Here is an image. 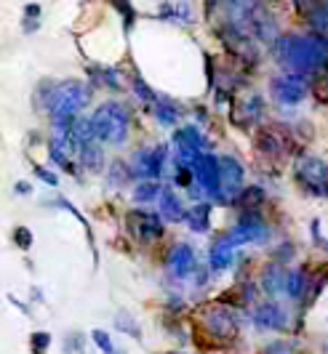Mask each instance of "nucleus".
<instances>
[{"label":"nucleus","instance_id":"obj_37","mask_svg":"<svg viewBox=\"0 0 328 354\" xmlns=\"http://www.w3.org/2000/svg\"><path fill=\"white\" fill-rule=\"evenodd\" d=\"M158 17H161V19H174V17H176V6H171V3H161V6H158Z\"/></svg>","mask_w":328,"mask_h":354},{"label":"nucleus","instance_id":"obj_20","mask_svg":"<svg viewBox=\"0 0 328 354\" xmlns=\"http://www.w3.org/2000/svg\"><path fill=\"white\" fill-rule=\"evenodd\" d=\"M307 288H310V277H307V269L304 266H296L289 272L286 277V296L291 301H302L307 296Z\"/></svg>","mask_w":328,"mask_h":354},{"label":"nucleus","instance_id":"obj_11","mask_svg":"<svg viewBox=\"0 0 328 354\" xmlns=\"http://www.w3.org/2000/svg\"><path fill=\"white\" fill-rule=\"evenodd\" d=\"M203 325H206V330L211 333V336L217 338H233L237 333V328H240V319L233 309H227V306H208L206 309V315H203Z\"/></svg>","mask_w":328,"mask_h":354},{"label":"nucleus","instance_id":"obj_18","mask_svg":"<svg viewBox=\"0 0 328 354\" xmlns=\"http://www.w3.org/2000/svg\"><path fill=\"white\" fill-rule=\"evenodd\" d=\"M256 147H259V152H264V155H280V152L289 149V142L283 139V133H280L277 128H262V131L256 133Z\"/></svg>","mask_w":328,"mask_h":354},{"label":"nucleus","instance_id":"obj_2","mask_svg":"<svg viewBox=\"0 0 328 354\" xmlns=\"http://www.w3.org/2000/svg\"><path fill=\"white\" fill-rule=\"evenodd\" d=\"M89 99H91V88L86 83H78V80L62 83L54 109L48 112L51 128L54 131H73V123L80 118V112L86 109Z\"/></svg>","mask_w":328,"mask_h":354},{"label":"nucleus","instance_id":"obj_14","mask_svg":"<svg viewBox=\"0 0 328 354\" xmlns=\"http://www.w3.org/2000/svg\"><path fill=\"white\" fill-rule=\"evenodd\" d=\"M221 165V184H224V197H227V205L240 195L243 189V181H246V168L237 162V158L233 155H221L219 158Z\"/></svg>","mask_w":328,"mask_h":354},{"label":"nucleus","instance_id":"obj_36","mask_svg":"<svg viewBox=\"0 0 328 354\" xmlns=\"http://www.w3.org/2000/svg\"><path fill=\"white\" fill-rule=\"evenodd\" d=\"M262 354H291V346L283 344V341H270V344L262 349Z\"/></svg>","mask_w":328,"mask_h":354},{"label":"nucleus","instance_id":"obj_9","mask_svg":"<svg viewBox=\"0 0 328 354\" xmlns=\"http://www.w3.org/2000/svg\"><path fill=\"white\" fill-rule=\"evenodd\" d=\"M293 176H296V181L310 192V195H326L328 189V168L323 160L318 158H302L299 162H296V168H293Z\"/></svg>","mask_w":328,"mask_h":354},{"label":"nucleus","instance_id":"obj_21","mask_svg":"<svg viewBox=\"0 0 328 354\" xmlns=\"http://www.w3.org/2000/svg\"><path fill=\"white\" fill-rule=\"evenodd\" d=\"M78 165L86 168V171H91V174H99V171L104 168V149H102V144L93 142V144L80 147V152H78Z\"/></svg>","mask_w":328,"mask_h":354},{"label":"nucleus","instance_id":"obj_17","mask_svg":"<svg viewBox=\"0 0 328 354\" xmlns=\"http://www.w3.org/2000/svg\"><path fill=\"white\" fill-rule=\"evenodd\" d=\"M158 203H161V218L168 221V224H179V221L187 218V208H184V203L171 187H165Z\"/></svg>","mask_w":328,"mask_h":354},{"label":"nucleus","instance_id":"obj_3","mask_svg":"<svg viewBox=\"0 0 328 354\" xmlns=\"http://www.w3.org/2000/svg\"><path fill=\"white\" fill-rule=\"evenodd\" d=\"M91 123L96 131L99 144H112L120 147L128 139V128H131V115L123 104L118 102H104L91 112Z\"/></svg>","mask_w":328,"mask_h":354},{"label":"nucleus","instance_id":"obj_40","mask_svg":"<svg viewBox=\"0 0 328 354\" xmlns=\"http://www.w3.org/2000/svg\"><path fill=\"white\" fill-rule=\"evenodd\" d=\"M37 27H40V21H35V19H24V24H21L24 32H35Z\"/></svg>","mask_w":328,"mask_h":354},{"label":"nucleus","instance_id":"obj_15","mask_svg":"<svg viewBox=\"0 0 328 354\" xmlns=\"http://www.w3.org/2000/svg\"><path fill=\"white\" fill-rule=\"evenodd\" d=\"M235 261V248L233 243L227 240V234H217L211 240V248H208V266L214 272H227Z\"/></svg>","mask_w":328,"mask_h":354},{"label":"nucleus","instance_id":"obj_34","mask_svg":"<svg viewBox=\"0 0 328 354\" xmlns=\"http://www.w3.org/2000/svg\"><path fill=\"white\" fill-rule=\"evenodd\" d=\"M91 338H93V344H96L104 354H115V346H112V341H109V336L104 333V330H99V328L91 330Z\"/></svg>","mask_w":328,"mask_h":354},{"label":"nucleus","instance_id":"obj_4","mask_svg":"<svg viewBox=\"0 0 328 354\" xmlns=\"http://www.w3.org/2000/svg\"><path fill=\"white\" fill-rule=\"evenodd\" d=\"M165 162H168V147L165 144H158V147H142L136 149L128 165L134 171V176L142 178V181H158L163 176Z\"/></svg>","mask_w":328,"mask_h":354},{"label":"nucleus","instance_id":"obj_7","mask_svg":"<svg viewBox=\"0 0 328 354\" xmlns=\"http://www.w3.org/2000/svg\"><path fill=\"white\" fill-rule=\"evenodd\" d=\"M192 174L195 181L201 184L208 195V203H219V205H227V197H224V184H221V165L219 158L206 152L195 165H192Z\"/></svg>","mask_w":328,"mask_h":354},{"label":"nucleus","instance_id":"obj_13","mask_svg":"<svg viewBox=\"0 0 328 354\" xmlns=\"http://www.w3.org/2000/svg\"><path fill=\"white\" fill-rule=\"evenodd\" d=\"M254 325L262 330H286L289 328V312L283 309L280 301L267 299V301L254 306Z\"/></svg>","mask_w":328,"mask_h":354},{"label":"nucleus","instance_id":"obj_16","mask_svg":"<svg viewBox=\"0 0 328 354\" xmlns=\"http://www.w3.org/2000/svg\"><path fill=\"white\" fill-rule=\"evenodd\" d=\"M286 272H283V266L273 261V264H267L262 269V290L270 296V299H277L280 293H286Z\"/></svg>","mask_w":328,"mask_h":354},{"label":"nucleus","instance_id":"obj_35","mask_svg":"<svg viewBox=\"0 0 328 354\" xmlns=\"http://www.w3.org/2000/svg\"><path fill=\"white\" fill-rule=\"evenodd\" d=\"M35 174H37V178H40L43 184H48V187H56V184H59V176L51 174L48 168H43V165H35Z\"/></svg>","mask_w":328,"mask_h":354},{"label":"nucleus","instance_id":"obj_12","mask_svg":"<svg viewBox=\"0 0 328 354\" xmlns=\"http://www.w3.org/2000/svg\"><path fill=\"white\" fill-rule=\"evenodd\" d=\"M165 269H168V274L174 277V280H187L190 274H192V269H195V250L190 243H174L171 250H168V259H165Z\"/></svg>","mask_w":328,"mask_h":354},{"label":"nucleus","instance_id":"obj_30","mask_svg":"<svg viewBox=\"0 0 328 354\" xmlns=\"http://www.w3.org/2000/svg\"><path fill=\"white\" fill-rule=\"evenodd\" d=\"M62 352H64V354H83V352H86V336H83L80 330L67 333V336H64V341H62Z\"/></svg>","mask_w":328,"mask_h":354},{"label":"nucleus","instance_id":"obj_27","mask_svg":"<svg viewBox=\"0 0 328 354\" xmlns=\"http://www.w3.org/2000/svg\"><path fill=\"white\" fill-rule=\"evenodd\" d=\"M163 195V187L158 184V181H139L136 187H134V200L136 203H152V200H161Z\"/></svg>","mask_w":328,"mask_h":354},{"label":"nucleus","instance_id":"obj_28","mask_svg":"<svg viewBox=\"0 0 328 354\" xmlns=\"http://www.w3.org/2000/svg\"><path fill=\"white\" fill-rule=\"evenodd\" d=\"M240 112L246 115V123H256V120L264 115V99H262L259 93H251V96L243 102Z\"/></svg>","mask_w":328,"mask_h":354},{"label":"nucleus","instance_id":"obj_8","mask_svg":"<svg viewBox=\"0 0 328 354\" xmlns=\"http://www.w3.org/2000/svg\"><path fill=\"white\" fill-rule=\"evenodd\" d=\"M270 93L277 104H299L307 93H310V86H307V77L302 75H291V72H280L270 80Z\"/></svg>","mask_w":328,"mask_h":354},{"label":"nucleus","instance_id":"obj_29","mask_svg":"<svg viewBox=\"0 0 328 354\" xmlns=\"http://www.w3.org/2000/svg\"><path fill=\"white\" fill-rule=\"evenodd\" d=\"M115 328L120 330V333H126V336H131V338H142V330H139V322L131 317L128 312H118L115 315Z\"/></svg>","mask_w":328,"mask_h":354},{"label":"nucleus","instance_id":"obj_38","mask_svg":"<svg viewBox=\"0 0 328 354\" xmlns=\"http://www.w3.org/2000/svg\"><path fill=\"white\" fill-rule=\"evenodd\" d=\"M40 11H43V8H40V6H35V3H30V6H24V19H40Z\"/></svg>","mask_w":328,"mask_h":354},{"label":"nucleus","instance_id":"obj_39","mask_svg":"<svg viewBox=\"0 0 328 354\" xmlns=\"http://www.w3.org/2000/svg\"><path fill=\"white\" fill-rule=\"evenodd\" d=\"M14 192H17V195H30L33 187H30V181H17V184H14Z\"/></svg>","mask_w":328,"mask_h":354},{"label":"nucleus","instance_id":"obj_22","mask_svg":"<svg viewBox=\"0 0 328 354\" xmlns=\"http://www.w3.org/2000/svg\"><path fill=\"white\" fill-rule=\"evenodd\" d=\"M211 203H201V205H192L190 211H187V218H184V224H187V230L195 232V234H203V232H208L211 227Z\"/></svg>","mask_w":328,"mask_h":354},{"label":"nucleus","instance_id":"obj_10","mask_svg":"<svg viewBox=\"0 0 328 354\" xmlns=\"http://www.w3.org/2000/svg\"><path fill=\"white\" fill-rule=\"evenodd\" d=\"M128 234L139 243H152L163 237V218L152 211H131L126 216Z\"/></svg>","mask_w":328,"mask_h":354},{"label":"nucleus","instance_id":"obj_41","mask_svg":"<svg viewBox=\"0 0 328 354\" xmlns=\"http://www.w3.org/2000/svg\"><path fill=\"white\" fill-rule=\"evenodd\" d=\"M320 248H323V250L328 253V240H323V245H320Z\"/></svg>","mask_w":328,"mask_h":354},{"label":"nucleus","instance_id":"obj_42","mask_svg":"<svg viewBox=\"0 0 328 354\" xmlns=\"http://www.w3.org/2000/svg\"><path fill=\"white\" fill-rule=\"evenodd\" d=\"M165 354H182V352H165Z\"/></svg>","mask_w":328,"mask_h":354},{"label":"nucleus","instance_id":"obj_26","mask_svg":"<svg viewBox=\"0 0 328 354\" xmlns=\"http://www.w3.org/2000/svg\"><path fill=\"white\" fill-rule=\"evenodd\" d=\"M131 178H136L134 171H131V165L123 162V160H112V165H109V171H107L109 184H112V187H126Z\"/></svg>","mask_w":328,"mask_h":354},{"label":"nucleus","instance_id":"obj_1","mask_svg":"<svg viewBox=\"0 0 328 354\" xmlns=\"http://www.w3.org/2000/svg\"><path fill=\"white\" fill-rule=\"evenodd\" d=\"M273 59L291 75H312L326 70L328 40L318 35H280L273 43Z\"/></svg>","mask_w":328,"mask_h":354},{"label":"nucleus","instance_id":"obj_33","mask_svg":"<svg viewBox=\"0 0 328 354\" xmlns=\"http://www.w3.org/2000/svg\"><path fill=\"white\" fill-rule=\"evenodd\" d=\"M14 243H17L21 250H30L33 248V232L27 230V227H17V230H14Z\"/></svg>","mask_w":328,"mask_h":354},{"label":"nucleus","instance_id":"obj_23","mask_svg":"<svg viewBox=\"0 0 328 354\" xmlns=\"http://www.w3.org/2000/svg\"><path fill=\"white\" fill-rule=\"evenodd\" d=\"M89 75L93 77V86H104L109 91H123L120 70H115V67H91Z\"/></svg>","mask_w":328,"mask_h":354},{"label":"nucleus","instance_id":"obj_19","mask_svg":"<svg viewBox=\"0 0 328 354\" xmlns=\"http://www.w3.org/2000/svg\"><path fill=\"white\" fill-rule=\"evenodd\" d=\"M59 88H62V83L40 80L35 93H33V104H35V109H40V112H51L56 104V96H59Z\"/></svg>","mask_w":328,"mask_h":354},{"label":"nucleus","instance_id":"obj_25","mask_svg":"<svg viewBox=\"0 0 328 354\" xmlns=\"http://www.w3.org/2000/svg\"><path fill=\"white\" fill-rule=\"evenodd\" d=\"M152 112H155V120L161 125H165V128H174V125L179 123V118H182V109L174 104H168V102H158V104L152 106Z\"/></svg>","mask_w":328,"mask_h":354},{"label":"nucleus","instance_id":"obj_32","mask_svg":"<svg viewBox=\"0 0 328 354\" xmlns=\"http://www.w3.org/2000/svg\"><path fill=\"white\" fill-rule=\"evenodd\" d=\"M30 346H33V354H46V349L51 346V336L46 330H35L30 336Z\"/></svg>","mask_w":328,"mask_h":354},{"label":"nucleus","instance_id":"obj_31","mask_svg":"<svg viewBox=\"0 0 328 354\" xmlns=\"http://www.w3.org/2000/svg\"><path fill=\"white\" fill-rule=\"evenodd\" d=\"M134 93H136V96H139V102L147 104V106H155L158 102H161V99H158V93L149 88L142 77H134Z\"/></svg>","mask_w":328,"mask_h":354},{"label":"nucleus","instance_id":"obj_6","mask_svg":"<svg viewBox=\"0 0 328 354\" xmlns=\"http://www.w3.org/2000/svg\"><path fill=\"white\" fill-rule=\"evenodd\" d=\"M206 147H208V142H206V136H203L198 125H182V128L174 131V149H176L174 162L192 168L206 155Z\"/></svg>","mask_w":328,"mask_h":354},{"label":"nucleus","instance_id":"obj_43","mask_svg":"<svg viewBox=\"0 0 328 354\" xmlns=\"http://www.w3.org/2000/svg\"><path fill=\"white\" fill-rule=\"evenodd\" d=\"M326 70H328V64H326Z\"/></svg>","mask_w":328,"mask_h":354},{"label":"nucleus","instance_id":"obj_24","mask_svg":"<svg viewBox=\"0 0 328 354\" xmlns=\"http://www.w3.org/2000/svg\"><path fill=\"white\" fill-rule=\"evenodd\" d=\"M264 200H267V195H264V189H262V187H243V189H240V195L233 200V205H240L243 211H256Z\"/></svg>","mask_w":328,"mask_h":354},{"label":"nucleus","instance_id":"obj_5","mask_svg":"<svg viewBox=\"0 0 328 354\" xmlns=\"http://www.w3.org/2000/svg\"><path fill=\"white\" fill-rule=\"evenodd\" d=\"M224 234H227V240L235 248V245H248V243H267L270 227L264 224V218H262L259 211H243L237 216L235 224L224 232Z\"/></svg>","mask_w":328,"mask_h":354}]
</instances>
